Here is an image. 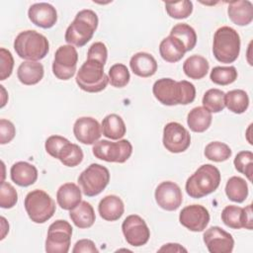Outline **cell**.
Segmentation results:
<instances>
[{
    "mask_svg": "<svg viewBox=\"0 0 253 253\" xmlns=\"http://www.w3.org/2000/svg\"><path fill=\"white\" fill-rule=\"evenodd\" d=\"M69 216L78 228H89L94 224L96 219L93 207L86 201H81L79 205L70 210Z\"/></svg>",
    "mask_w": 253,
    "mask_h": 253,
    "instance_id": "obj_28",
    "label": "cell"
},
{
    "mask_svg": "<svg viewBox=\"0 0 253 253\" xmlns=\"http://www.w3.org/2000/svg\"><path fill=\"white\" fill-rule=\"evenodd\" d=\"M191 144L189 131L179 123H168L163 128V145L172 153H181Z\"/></svg>",
    "mask_w": 253,
    "mask_h": 253,
    "instance_id": "obj_14",
    "label": "cell"
},
{
    "mask_svg": "<svg viewBox=\"0 0 253 253\" xmlns=\"http://www.w3.org/2000/svg\"><path fill=\"white\" fill-rule=\"evenodd\" d=\"M224 95L225 93L222 90H219L216 88L209 89L204 94V97L202 100L204 108H206L211 113L221 112L225 107Z\"/></svg>",
    "mask_w": 253,
    "mask_h": 253,
    "instance_id": "obj_35",
    "label": "cell"
},
{
    "mask_svg": "<svg viewBox=\"0 0 253 253\" xmlns=\"http://www.w3.org/2000/svg\"><path fill=\"white\" fill-rule=\"evenodd\" d=\"M131 71L139 77H150L157 71V62L155 58L147 52H137L129 60Z\"/></svg>",
    "mask_w": 253,
    "mask_h": 253,
    "instance_id": "obj_23",
    "label": "cell"
},
{
    "mask_svg": "<svg viewBox=\"0 0 253 253\" xmlns=\"http://www.w3.org/2000/svg\"><path fill=\"white\" fill-rule=\"evenodd\" d=\"M1 87V91H2V104H1V108H3L4 106H5V104H6V101H5V99H4V97H6V91H5V89H4V86L3 85H1L0 86Z\"/></svg>",
    "mask_w": 253,
    "mask_h": 253,
    "instance_id": "obj_48",
    "label": "cell"
},
{
    "mask_svg": "<svg viewBox=\"0 0 253 253\" xmlns=\"http://www.w3.org/2000/svg\"><path fill=\"white\" fill-rule=\"evenodd\" d=\"M98 211L103 219L115 221L124 214L125 206L121 198L116 195H109L100 201Z\"/></svg>",
    "mask_w": 253,
    "mask_h": 253,
    "instance_id": "obj_24",
    "label": "cell"
},
{
    "mask_svg": "<svg viewBox=\"0 0 253 253\" xmlns=\"http://www.w3.org/2000/svg\"><path fill=\"white\" fill-rule=\"evenodd\" d=\"M73 253H95V252H99V250L97 249L95 243L90 240V239H80L78 240L73 249H72Z\"/></svg>",
    "mask_w": 253,
    "mask_h": 253,
    "instance_id": "obj_45",
    "label": "cell"
},
{
    "mask_svg": "<svg viewBox=\"0 0 253 253\" xmlns=\"http://www.w3.org/2000/svg\"><path fill=\"white\" fill-rule=\"evenodd\" d=\"M12 181L20 187L33 185L38 179V169L31 163L19 161L13 164L10 170Z\"/></svg>",
    "mask_w": 253,
    "mask_h": 253,
    "instance_id": "obj_21",
    "label": "cell"
},
{
    "mask_svg": "<svg viewBox=\"0 0 253 253\" xmlns=\"http://www.w3.org/2000/svg\"><path fill=\"white\" fill-rule=\"evenodd\" d=\"M221 220L230 228H246L251 230L253 227L252 205H248L246 208L232 205L226 206L221 211Z\"/></svg>",
    "mask_w": 253,
    "mask_h": 253,
    "instance_id": "obj_18",
    "label": "cell"
},
{
    "mask_svg": "<svg viewBox=\"0 0 253 253\" xmlns=\"http://www.w3.org/2000/svg\"><path fill=\"white\" fill-rule=\"evenodd\" d=\"M110 182V172L105 166L92 163L78 177V184L87 197L99 195Z\"/></svg>",
    "mask_w": 253,
    "mask_h": 253,
    "instance_id": "obj_9",
    "label": "cell"
},
{
    "mask_svg": "<svg viewBox=\"0 0 253 253\" xmlns=\"http://www.w3.org/2000/svg\"><path fill=\"white\" fill-rule=\"evenodd\" d=\"M1 228H2V232H1V240H2L5 238L7 232L9 231V224L4 216H1Z\"/></svg>",
    "mask_w": 253,
    "mask_h": 253,
    "instance_id": "obj_47",
    "label": "cell"
},
{
    "mask_svg": "<svg viewBox=\"0 0 253 253\" xmlns=\"http://www.w3.org/2000/svg\"><path fill=\"white\" fill-rule=\"evenodd\" d=\"M73 133L79 142L83 144H94L101 137L102 128L96 119L81 117L74 123Z\"/></svg>",
    "mask_w": 253,
    "mask_h": 253,
    "instance_id": "obj_19",
    "label": "cell"
},
{
    "mask_svg": "<svg viewBox=\"0 0 253 253\" xmlns=\"http://www.w3.org/2000/svg\"><path fill=\"white\" fill-rule=\"evenodd\" d=\"M98 23V16L94 11L90 9L79 11L66 29L64 36L66 42L78 47L85 45L92 39Z\"/></svg>",
    "mask_w": 253,
    "mask_h": 253,
    "instance_id": "obj_3",
    "label": "cell"
},
{
    "mask_svg": "<svg viewBox=\"0 0 253 253\" xmlns=\"http://www.w3.org/2000/svg\"><path fill=\"white\" fill-rule=\"evenodd\" d=\"M204 153L206 158L209 160L214 162H222L231 156L232 151L227 144L220 141H212L206 146Z\"/></svg>",
    "mask_w": 253,
    "mask_h": 253,
    "instance_id": "obj_37",
    "label": "cell"
},
{
    "mask_svg": "<svg viewBox=\"0 0 253 253\" xmlns=\"http://www.w3.org/2000/svg\"><path fill=\"white\" fill-rule=\"evenodd\" d=\"M233 164L235 169L239 172L244 174L249 181L252 180V173H253V153L248 150L240 151L236 154Z\"/></svg>",
    "mask_w": 253,
    "mask_h": 253,
    "instance_id": "obj_40",
    "label": "cell"
},
{
    "mask_svg": "<svg viewBox=\"0 0 253 253\" xmlns=\"http://www.w3.org/2000/svg\"><path fill=\"white\" fill-rule=\"evenodd\" d=\"M237 75L234 66H215L211 69L210 78L214 84L225 86L233 83L237 79Z\"/></svg>",
    "mask_w": 253,
    "mask_h": 253,
    "instance_id": "obj_36",
    "label": "cell"
},
{
    "mask_svg": "<svg viewBox=\"0 0 253 253\" xmlns=\"http://www.w3.org/2000/svg\"><path fill=\"white\" fill-rule=\"evenodd\" d=\"M122 230L126 242L134 247L146 244L150 237V230L146 222L137 214L126 216L123 221Z\"/></svg>",
    "mask_w": 253,
    "mask_h": 253,
    "instance_id": "obj_13",
    "label": "cell"
},
{
    "mask_svg": "<svg viewBox=\"0 0 253 253\" xmlns=\"http://www.w3.org/2000/svg\"><path fill=\"white\" fill-rule=\"evenodd\" d=\"M14 49L21 58L38 61L45 57L49 49V43L43 35L34 30H28L21 32L16 37Z\"/></svg>",
    "mask_w": 253,
    "mask_h": 253,
    "instance_id": "obj_4",
    "label": "cell"
},
{
    "mask_svg": "<svg viewBox=\"0 0 253 253\" xmlns=\"http://www.w3.org/2000/svg\"><path fill=\"white\" fill-rule=\"evenodd\" d=\"M170 36H173L181 41L186 48V51L192 50L197 43V34L195 30L190 25L185 23L175 25L170 31Z\"/></svg>",
    "mask_w": 253,
    "mask_h": 253,
    "instance_id": "obj_34",
    "label": "cell"
},
{
    "mask_svg": "<svg viewBox=\"0 0 253 253\" xmlns=\"http://www.w3.org/2000/svg\"><path fill=\"white\" fill-rule=\"evenodd\" d=\"M158 252H187V249L178 243H167L158 249Z\"/></svg>",
    "mask_w": 253,
    "mask_h": 253,
    "instance_id": "obj_46",
    "label": "cell"
},
{
    "mask_svg": "<svg viewBox=\"0 0 253 253\" xmlns=\"http://www.w3.org/2000/svg\"><path fill=\"white\" fill-rule=\"evenodd\" d=\"M18 202V194L16 189L8 182L3 181L0 190V207L3 209H11Z\"/></svg>",
    "mask_w": 253,
    "mask_h": 253,
    "instance_id": "obj_41",
    "label": "cell"
},
{
    "mask_svg": "<svg viewBox=\"0 0 253 253\" xmlns=\"http://www.w3.org/2000/svg\"><path fill=\"white\" fill-rule=\"evenodd\" d=\"M72 235L71 224L63 219L52 222L47 230L45 251L48 253H67Z\"/></svg>",
    "mask_w": 253,
    "mask_h": 253,
    "instance_id": "obj_11",
    "label": "cell"
},
{
    "mask_svg": "<svg viewBox=\"0 0 253 253\" xmlns=\"http://www.w3.org/2000/svg\"><path fill=\"white\" fill-rule=\"evenodd\" d=\"M211 113L204 107H196L190 111L187 117V124L194 132L206 131L211 124Z\"/></svg>",
    "mask_w": 253,
    "mask_h": 253,
    "instance_id": "obj_29",
    "label": "cell"
},
{
    "mask_svg": "<svg viewBox=\"0 0 253 253\" xmlns=\"http://www.w3.org/2000/svg\"><path fill=\"white\" fill-rule=\"evenodd\" d=\"M78 61L76 48L71 44L60 45L55 53L52 62V72L60 80H68L74 76Z\"/></svg>",
    "mask_w": 253,
    "mask_h": 253,
    "instance_id": "obj_12",
    "label": "cell"
},
{
    "mask_svg": "<svg viewBox=\"0 0 253 253\" xmlns=\"http://www.w3.org/2000/svg\"><path fill=\"white\" fill-rule=\"evenodd\" d=\"M154 97L163 105H188L196 98V88L193 83L171 78H161L154 82L152 87Z\"/></svg>",
    "mask_w": 253,
    "mask_h": 253,
    "instance_id": "obj_1",
    "label": "cell"
},
{
    "mask_svg": "<svg viewBox=\"0 0 253 253\" xmlns=\"http://www.w3.org/2000/svg\"><path fill=\"white\" fill-rule=\"evenodd\" d=\"M16 134V128L12 122L1 119L0 120V143L6 144L10 142Z\"/></svg>",
    "mask_w": 253,
    "mask_h": 253,
    "instance_id": "obj_44",
    "label": "cell"
},
{
    "mask_svg": "<svg viewBox=\"0 0 253 253\" xmlns=\"http://www.w3.org/2000/svg\"><path fill=\"white\" fill-rule=\"evenodd\" d=\"M108 56V50L102 42H94L88 49L87 52V59H96L101 61L104 65L106 64Z\"/></svg>",
    "mask_w": 253,
    "mask_h": 253,
    "instance_id": "obj_43",
    "label": "cell"
},
{
    "mask_svg": "<svg viewBox=\"0 0 253 253\" xmlns=\"http://www.w3.org/2000/svg\"><path fill=\"white\" fill-rule=\"evenodd\" d=\"M180 223L194 232L203 231L210 222L209 211L201 205H191L182 209L179 214Z\"/></svg>",
    "mask_w": 253,
    "mask_h": 253,
    "instance_id": "obj_16",
    "label": "cell"
},
{
    "mask_svg": "<svg viewBox=\"0 0 253 253\" xmlns=\"http://www.w3.org/2000/svg\"><path fill=\"white\" fill-rule=\"evenodd\" d=\"M159 52L161 57L167 62H177L182 59L186 53V48L181 41L173 36L163 39L159 44Z\"/></svg>",
    "mask_w": 253,
    "mask_h": 253,
    "instance_id": "obj_26",
    "label": "cell"
},
{
    "mask_svg": "<svg viewBox=\"0 0 253 253\" xmlns=\"http://www.w3.org/2000/svg\"><path fill=\"white\" fill-rule=\"evenodd\" d=\"M225 107L234 114L244 113L249 106V97L244 90L234 89L224 95Z\"/></svg>",
    "mask_w": 253,
    "mask_h": 253,
    "instance_id": "obj_32",
    "label": "cell"
},
{
    "mask_svg": "<svg viewBox=\"0 0 253 253\" xmlns=\"http://www.w3.org/2000/svg\"><path fill=\"white\" fill-rule=\"evenodd\" d=\"M92 151L98 159L107 162L124 163L130 157L132 145L126 139H121L117 142L103 139L94 143Z\"/></svg>",
    "mask_w": 253,
    "mask_h": 253,
    "instance_id": "obj_10",
    "label": "cell"
},
{
    "mask_svg": "<svg viewBox=\"0 0 253 253\" xmlns=\"http://www.w3.org/2000/svg\"><path fill=\"white\" fill-rule=\"evenodd\" d=\"M240 52V37L231 27L218 28L213 35L212 53L221 63H232Z\"/></svg>",
    "mask_w": 253,
    "mask_h": 253,
    "instance_id": "obj_5",
    "label": "cell"
},
{
    "mask_svg": "<svg viewBox=\"0 0 253 253\" xmlns=\"http://www.w3.org/2000/svg\"><path fill=\"white\" fill-rule=\"evenodd\" d=\"M219 184V170L211 164H204L188 178L185 188L191 198L200 199L214 192Z\"/></svg>",
    "mask_w": 253,
    "mask_h": 253,
    "instance_id": "obj_2",
    "label": "cell"
},
{
    "mask_svg": "<svg viewBox=\"0 0 253 253\" xmlns=\"http://www.w3.org/2000/svg\"><path fill=\"white\" fill-rule=\"evenodd\" d=\"M30 21L42 29L53 27L57 21V12L55 8L45 2L33 4L28 11Z\"/></svg>",
    "mask_w": 253,
    "mask_h": 253,
    "instance_id": "obj_20",
    "label": "cell"
},
{
    "mask_svg": "<svg viewBox=\"0 0 253 253\" xmlns=\"http://www.w3.org/2000/svg\"><path fill=\"white\" fill-rule=\"evenodd\" d=\"M109 82L116 88H123L127 85L130 79L127 67L123 63H116L112 65L108 73Z\"/></svg>",
    "mask_w": 253,
    "mask_h": 253,
    "instance_id": "obj_38",
    "label": "cell"
},
{
    "mask_svg": "<svg viewBox=\"0 0 253 253\" xmlns=\"http://www.w3.org/2000/svg\"><path fill=\"white\" fill-rule=\"evenodd\" d=\"M101 128L103 135L114 140L122 138L126 131L124 120L117 114L106 116L102 121Z\"/></svg>",
    "mask_w": 253,
    "mask_h": 253,
    "instance_id": "obj_30",
    "label": "cell"
},
{
    "mask_svg": "<svg viewBox=\"0 0 253 253\" xmlns=\"http://www.w3.org/2000/svg\"><path fill=\"white\" fill-rule=\"evenodd\" d=\"M0 80H5L12 74L14 67V58L12 56V53L4 47L0 48Z\"/></svg>",
    "mask_w": 253,
    "mask_h": 253,
    "instance_id": "obj_42",
    "label": "cell"
},
{
    "mask_svg": "<svg viewBox=\"0 0 253 253\" xmlns=\"http://www.w3.org/2000/svg\"><path fill=\"white\" fill-rule=\"evenodd\" d=\"M46 152L67 167H75L83 160V151L79 145L71 143L61 135H50L44 144Z\"/></svg>",
    "mask_w": 253,
    "mask_h": 253,
    "instance_id": "obj_7",
    "label": "cell"
},
{
    "mask_svg": "<svg viewBox=\"0 0 253 253\" xmlns=\"http://www.w3.org/2000/svg\"><path fill=\"white\" fill-rule=\"evenodd\" d=\"M81 198V190L74 183H65L61 185L56 192L58 206L66 211H70L79 205Z\"/></svg>",
    "mask_w": 253,
    "mask_h": 253,
    "instance_id": "obj_25",
    "label": "cell"
},
{
    "mask_svg": "<svg viewBox=\"0 0 253 253\" xmlns=\"http://www.w3.org/2000/svg\"><path fill=\"white\" fill-rule=\"evenodd\" d=\"M228 18L238 26H247L253 20V4L248 0L232 1L227 8Z\"/></svg>",
    "mask_w": 253,
    "mask_h": 253,
    "instance_id": "obj_22",
    "label": "cell"
},
{
    "mask_svg": "<svg viewBox=\"0 0 253 253\" xmlns=\"http://www.w3.org/2000/svg\"><path fill=\"white\" fill-rule=\"evenodd\" d=\"M209 68H210V64L208 60L204 56L198 55V54L191 55L185 60L183 64L184 73L189 78L195 79V80L204 78L207 75Z\"/></svg>",
    "mask_w": 253,
    "mask_h": 253,
    "instance_id": "obj_31",
    "label": "cell"
},
{
    "mask_svg": "<svg viewBox=\"0 0 253 253\" xmlns=\"http://www.w3.org/2000/svg\"><path fill=\"white\" fill-rule=\"evenodd\" d=\"M43 66L38 61H24L17 70V76L24 85H35L39 83L43 77Z\"/></svg>",
    "mask_w": 253,
    "mask_h": 253,
    "instance_id": "obj_27",
    "label": "cell"
},
{
    "mask_svg": "<svg viewBox=\"0 0 253 253\" xmlns=\"http://www.w3.org/2000/svg\"><path fill=\"white\" fill-rule=\"evenodd\" d=\"M75 80L78 87L88 93L101 92L109 83L104 64L96 59H87L79 68Z\"/></svg>",
    "mask_w": 253,
    "mask_h": 253,
    "instance_id": "obj_6",
    "label": "cell"
},
{
    "mask_svg": "<svg viewBox=\"0 0 253 253\" xmlns=\"http://www.w3.org/2000/svg\"><path fill=\"white\" fill-rule=\"evenodd\" d=\"M157 205L165 211H176L183 202V195L180 187L172 181L160 183L154 193Z\"/></svg>",
    "mask_w": 253,
    "mask_h": 253,
    "instance_id": "obj_15",
    "label": "cell"
},
{
    "mask_svg": "<svg viewBox=\"0 0 253 253\" xmlns=\"http://www.w3.org/2000/svg\"><path fill=\"white\" fill-rule=\"evenodd\" d=\"M225 194L230 201L242 203L248 196V185L243 178L233 176L228 179L225 185Z\"/></svg>",
    "mask_w": 253,
    "mask_h": 253,
    "instance_id": "obj_33",
    "label": "cell"
},
{
    "mask_svg": "<svg viewBox=\"0 0 253 253\" xmlns=\"http://www.w3.org/2000/svg\"><path fill=\"white\" fill-rule=\"evenodd\" d=\"M204 242L211 253H230L234 240L230 233L219 226H211L204 232Z\"/></svg>",
    "mask_w": 253,
    "mask_h": 253,
    "instance_id": "obj_17",
    "label": "cell"
},
{
    "mask_svg": "<svg viewBox=\"0 0 253 253\" xmlns=\"http://www.w3.org/2000/svg\"><path fill=\"white\" fill-rule=\"evenodd\" d=\"M167 14L174 19H186L193 12V3L189 0L178 2H165Z\"/></svg>",
    "mask_w": 253,
    "mask_h": 253,
    "instance_id": "obj_39",
    "label": "cell"
},
{
    "mask_svg": "<svg viewBox=\"0 0 253 253\" xmlns=\"http://www.w3.org/2000/svg\"><path fill=\"white\" fill-rule=\"evenodd\" d=\"M24 206L30 219L36 223L47 221L56 210L53 199L46 192L39 189L27 194Z\"/></svg>",
    "mask_w": 253,
    "mask_h": 253,
    "instance_id": "obj_8",
    "label": "cell"
}]
</instances>
